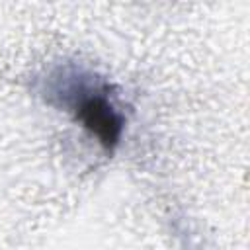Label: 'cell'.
Returning <instances> with one entry per match:
<instances>
[{"mask_svg": "<svg viewBox=\"0 0 250 250\" xmlns=\"http://www.w3.org/2000/svg\"><path fill=\"white\" fill-rule=\"evenodd\" d=\"M35 92L45 104L70 113L105 152L119 146L127 115L105 76L80 62H55L35 78Z\"/></svg>", "mask_w": 250, "mask_h": 250, "instance_id": "obj_1", "label": "cell"}]
</instances>
